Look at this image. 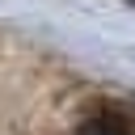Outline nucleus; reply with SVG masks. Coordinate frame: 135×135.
I'll return each instance as SVG.
<instances>
[{
	"mask_svg": "<svg viewBox=\"0 0 135 135\" xmlns=\"http://www.w3.org/2000/svg\"><path fill=\"white\" fill-rule=\"evenodd\" d=\"M76 135H131V127L118 114H93V118H84L76 127Z\"/></svg>",
	"mask_w": 135,
	"mask_h": 135,
	"instance_id": "obj_1",
	"label": "nucleus"
}]
</instances>
